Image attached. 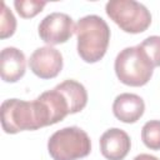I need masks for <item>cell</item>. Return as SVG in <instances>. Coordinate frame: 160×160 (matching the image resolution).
<instances>
[{"label": "cell", "instance_id": "10", "mask_svg": "<svg viewBox=\"0 0 160 160\" xmlns=\"http://www.w3.org/2000/svg\"><path fill=\"white\" fill-rule=\"evenodd\" d=\"M0 72L5 82H16L20 80L26 69V59L21 50L14 46H8L1 50Z\"/></svg>", "mask_w": 160, "mask_h": 160}, {"label": "cell", "instance_id": "8", "mask_svg": "<svg viewBox=\"0 0 160 160\" xmlns=\"http://www.w3.org/2000/svg\"><path fill=\"white\" fill-rule=\"evenodd\" d=\"M130 148L131 141L129 135L119 128L106 130L100 138V151L108 160H124Z\"/></svg>", "mask_w": 160, "mask_h": 160}, {"label": "cell", "instance_id": "3", "mask_svg": "<svg viewBox=\"0 0 160 160\" xmlns=\"http://www.w3.org/2000/svg\"><path fill=\"white\" fill-rule=\"evenodd\" d=\"M118 79L129 86H142L149 82L154 72V65L140 45L122 49L114 64Z\"/></svg>", "mask_w": 160, "mask_h": 160}, {"label": "cell", "instance_id": "6", "mask_svg": "<svg viewBox=\"0 0 160 160\" xmlns=\"http://www.w3.org/2000/svg\"><path fill=\"white\" fill-rule=\"evenodd\" d=\"M38 30L40 39L50 46L66 42L75 32V25L68 14L51 12L40 21Z\"/></svg>", "mask_w": 160, "mask_h": 160}, {"label": "cell", "instance_id": "7", "mask_svg": "<svg viewBox=\"0 0 160 160\" xmlns=\"http://www.w3.org/2000/svg\"><path fill=\"white\" fill-rule=\"evenodd\" d=\"M62 55L52 46L38 48L29 59L30 70L40 79H54L62 69Z\"/></svg>", "mask_w": 160, "mask_h": 160}, {"label": "cell", "instance_id": "1", "mask_svg": "<svg viewBox=\"0 0 160 160\" xmlns=\"http://www.w3.org/2000/svg\"><path fill=\"white\" fill-rule=\"evenodd\" d=\"M0 112L1 126L6 134H16L24 130H38L51 125L49 110L39 98L32 101L8 99L2 101Z\"/></svg>", "mask_w": 160, "mask_h": 160}, {"label": "cell", "instance_id": "15", "mask_svg": "<svg viewBox=\"0 0 160 160\" xmlns=\"http://www.w3.org/2000/svg\"><path fill=\"white\" fill-rule=\"evenodd\" d=\"M132 160H160V159L154 155H150V154H140V155L135 156Z\"/></svg>", "mask_w": 160, "mask_h": 160}, {"label": "cell", "instance_id": "14", "mask_svg": "<svg viewBox=\"0 0 160 160\" xmlns=\"http://www.w3.org/2000/svg\"><path fill=\"white\" fill-rule=\"evenodd\" d=\"M16 29V19L11 10L6 6L5 2H2V10H1V21H0V38L6 39L11 36L15 32Z\"/></svg>", "mask_w": 160, "mask_h": 160}, {"label": "cell", "instance_id": "11", "mask_svg": "<svg viewBox=\"0 0 160 160\" xmlns=\"http://www.w3.org/2000/svg\"><path fill=\"white\" fill-rule=\"evenodd\" d=\"M141 140L150 150H160V120H150L144 124Z\"/></svg>", "mask_w": 160, "mask_h": 160}, {"label": "cell", "instance_id": "9", "mask_svg": "<svg viewBox=\"0 0 160 160\" xmlns=\"http://www.w3.org/2000/svg\"><path fill=\"white\" fill-rule=\"evenodd\" d=\"M145 111L144 100L131 92H122L118 95L112 104V112L115 118L122 122L132 124L136 122Z\"/></svg>", "mask_w": 160, "mask_h": 160}, {"label": "cell", "instance_id": "13", "mask_svg": "<svg viewBox=\"0 0 160 160\" xmlns=\"http://www.w3.org/2000/svg\"><path fill=\"white\" fill-rule=\"evenodd\" d=\"M139 45L146 52V55L150 59V61L152 62L154 68L160 66V36H158V35L149 36Z\"/></svg>", "mask_w": 160, "mask_h": 160}, {"label": "cell", "instance_id": "12", "mask_svg": "<svg viewBox=\"0 0 160 160\" xmlns=\"http://www.w3.org/2000/svg\"><path fill=\"white\" fill-rule=\"evenodd\" d=\"M45 1H38V0H15L14 6L18 11V14L24 19H31L36 16L39 12L42 11L45 8Z\"/></svg>", "mask_w": 160, "mask_h": 160}, {"label": "cell", "instance_id": "4", "mask_svg": "<svg viewBox=\"0 0 160 160\" xmlns=\"http://www.w3.org/2000/svg\"><path fill=\"white\" fill-rule=\"evenodd\" d=\"M48 151L54 160H78L90 154L91 141L82 129L68 126L50 136Z\"/></svg>", "mask_w": 160, "mask_h": 160}, {"label": "cell", "instance_id": "5", "mask_svg": "<svg viewBox=\"0 0 160 160\" xmlns=\"http://www.w3.org/2000/svg\"><path fill=\"white\" fill-rule=\"evenodd\" d=\"M108 16L125 32L140 34L151 24L148 8L134 0H110L105 5Z\"/></svg>", "mask_w": 160, "mask_h": 160}, {"label": "cell", "instance_id": "2", "mask_svg": "<svg viewBox=\"0 0 160 160\" xmlns=\"http://www.w3.org/2000/svg\"><path fill=\"white\" fill-rule=\"evenodd\" d=\"M78 54L89 64L101 60L110 41V29L106 21L98 15H86L75 25Z\"/></svg>", "mask_w": 160, "mask_h": 160}]
</instances>
